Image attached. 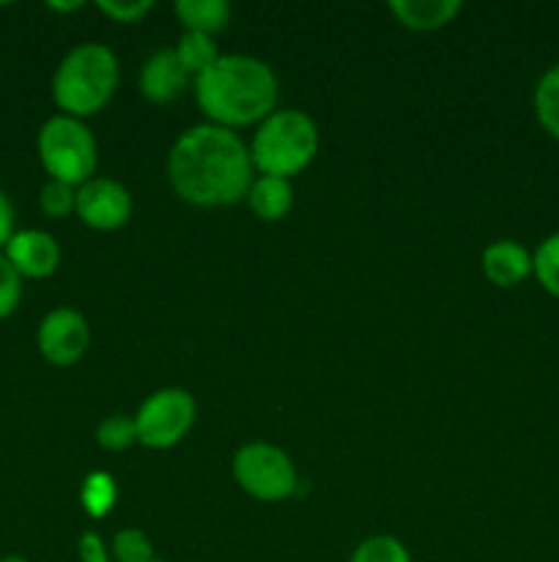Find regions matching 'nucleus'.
Masks as SVG:
<instances>
[{
  "mask_svg": "<svg viewBox=\"0 0 559 562\" xmlns=\"http://www.w3.org/2000/svg\"><path fill=\"white\" fill-rule=\"evenodd\" d=\"M255 179L250 146L236 132L195 124L181 132L168 154V181L184 203L223 209L244 201Z\"/></svg>",
  "mask_w": 559,
  "mask_h": 562,
  "instance_id": "nucleus-1",
  "label": "nucleus"
},
{
  "mask_svg": "<svg viewBox=\"0 0 559 562\" xmlns=\"http://www.w3.org/2000/svg\"><path fill=\"white\" fill-rule=\"evenodd\" d=\"M192 91L206 124L230 132L258 126L280 102L277 75L255 55H219L217 64L195 77Z\"/></svg>",
  "mask_w": 559,
  "mask_h": 562,
  "instance_id": "nucleus-2",
  "label": "nucleus"
},
{
  "mask_svg": "<svg viewBox=\"0 0 559 562\" xmlns=\"http://www.w3.org/2000/svg\"><path fill=\"white\" fill-rule=\"evenodd\" d=\"M118 58L107 44L82 42L60 58L53 75V102L71 119H91L113 99L118 88Z\"/></svg>",
  "mask_w": 559,
  "mask_h": 562,
  "instance_id": "nucleus-3",
  "label": "nucleus"
},
{
  "mask_svg": "<svg viewBox=\"0 0 559 562\" xmlns=\"http://www.w3.org/2000/svg\"><path fill=\"white\" fill-rule=\"evenodd\" d=\"M321 148V132L316 119L305 110L277 108L258 124L250 143L252 168L258 176L294 179L310 168Z\"/></svg>",
  "mask_w": 559,
  "mask_h": 562,
  "instance_id": "nucleus-4",
  "label": "nucleus"
},
{
  "mask_svg": "<svg viewBox=\"0 0 559 562\" xmlns=\"http://www.w3.org/2000/svg\"><path fill=\"white\" fill-rule=\"evenodd\" d=\"M36 151L49 179L82 187L96 176L99 146L85 121L64 113L49 115L38 130Z\"/></svg>",
  "mask_w": 559,
  "mask_h": 562,
  "instance_id": "nucleus-5",
  "label": "nucleus"
},
{
  "mask_svg": "<svg viewBox=\"0 0 559 562\" xmlns=\"http://www.w3.org/2000/svg\"><path fill=\"white\" fill-rule=\"evenodd\" d=\"M233 477L258 503H283L299 486L294 459L272 442H247L233 453Z\"/></svg>",
  "mask_w": 559,
  "mask_h": 562,
  "instance_id": "nucleus-6",
  "label": "nucleus"
},
{
  "mask_svg": "<svg viewBox=\"0 0 559 562\" xmlns=\"http://www.w3.org/2000/svg\"><path fill=\"white\" fill-rule=\"evenodd\" d=\"M197 417L192 393L181 387H162L148 395L135 412L137 445L148 450H170L184 442Z\"/></svg>",
  "mask_w": 559,
  "mask_h": 562,
  "instance_id": "nucleus-7",
  "label": "nucleus"
},
{
  "mask_svg": "<svg viewBox=\"0 0 559 562\" xmlns=\"http://www.w3.org/2000/svg\"><path fill=\"white\" fill-rule=\"evenodd\" d=\"M38 355L49 362V366L69 368L85 357L88 346H91V327L88 318L75 307H55L42 318L36 333Z\"/></svg>",
  "mask_w": 559,
  "mask_h": 562,
  "instance_id": "nucleus-8",
  "label": "nucleus"
},
{
  "mask_svg": "<svg viewBox=\"0 0 559 562\" xmlns=\"http://www.w3.org/2000/svg\"><path fill=\"white\" fill-rule=\"evenodd\" d=\"M75 214L91 231H118L132 220V195L121 181L110 176H93L77 187Z\"/></svg>",
  "mask_w": 559,
  "mask_h": 562,
  "instance_id": "nucleus-9",
  "label": "nucleus"
},
{
  "mask_svg": "<svg viewBox=\"0 0 559 562\" xmlns=\"http://www.w3.org/2000/svg\"><path fill=\"white\" fill-rule=\"evenodd\" d=\"M3 256L11 267L20 272L22 280H44L53 278L60 267V245L53 234L38 228L14 231L9 245L3 247Z\"/></svg>",
  "mask_w": 559,
  "mask_h": 562,
  "instance_id": "nucleus-10",
  "label": "nucleus"
},
{
  "mask_svg": "<svg viewBox=\"0 0 559 562\" xmlns=\"http://www.w3.org/2000/svg\"><path fill=\"white\" fill-rule=\"evenodd\" d=\"M190 82L192 77L186 75L181 60L175 58L173 47H162L148 55L140 66V75H137V88H140L142 99L153 104L175 102L190 88Z\"/></svg>",
  "mask_w": 559,
  "mask_h": 562,
  "instance_id": "nucleus-11",
  "label": "nucleus"
},
{
  "mask_svg": "<svg viewBox=\"0 0 559 562\" xmlns=\"http://www.w3.org/2000/svg\"><path fill=\"white\" fill-rule=\"evenodd\" d=\"M482 274L497 289H513L532 274V252L515 239H499L482 250Z\"/></svg>",
  "mask_w": 559,
  "mask_h": 562,
  "instance_id": "nucleus-12",
  "label": "nucleus"
},
{
  "mask_svg": "<svg viewBox=\"0 0 559 562\" xmlns=\"http://www.w3.org/2000/svg\"><path fill=\"white\" fill-rule=\"evenodd\" d=\"M387 9L409 31L427 33L458 20L464 3L460 0H389Z\"/></svg>",
  "mask_w": 559,
  "mask_h": 562,
  "instance_id": "nucleus-13",
  "label": "nucleus"
},
{
  "mask_svg": "<svg viewBox=\"0 0 559 562\" xmlns=\"http://www.w3.org/2000/svg\"><path fill=\"white\" fill-rule=\"evenodd\" d=\"M247 206L263 223H280L294 209V187L277 176H255L247 190Z\"/></svg>",
  "mask_w": 559,
  "mask_h": 562,
  "instance_id": "nucleus-14",
  "label": "nucleus"
},
{
  "mask_svg": "<svg viewBox=\"0 0 559 562\" xmlns=\"http://www.w3.org/2000/svg\"><path fill=\"white\" fill-rule=\"evenodd\" d=\"M175 16L184 25L186 33H203V36H217L230 22L228 0H179Z\"/></svg>",
  "mask_w": 559,
  "mask_h": 562,
  "instance_id": "nucleus-15",
  "label": "nucleus"
},
{
  "mask_svg": "<svg viewBox=\"0 0 559 562\" xmlns=\"http://www.w3.org/2000/svg\"><path fill=\"white\" fill-rule=\"evenodd\" d=\"M532 108H535L537 124L546 130L548 137L559 143V64L548 66L540 80L535 82Z\"/></svg>",
  "mask_w": 559,
  "mask_h": 562,
  "instance_id": "nucleus-16",
  "label": "nucleus"
},
{
  "mask_svg": "<svg viewBox=\"0 0 559 562\" xmlns=\"http://www.w3.org/2000/svg\"><path fill=\"white\" fill-rule=\"evenodd\" d=\"M175 58L181 60V66L186 69V75L192 77H201L208 66L217 64L219 58V49L214 44V36H203V33H181L179 44H175Z\"/></svg>",
  "mask_w": 559,
  "mask_h": 562,
  "instance_id": "nucleus-17",
  "label": "nucleus"
},
{
  "mask_svg": "<svg viewBox=\"0 0 559 562\" xmlns=\"http://www.w3.org/2000/svg\"><path fill=\"white\" fill-rule=\"evenodd\" d=\"M118 503V486L110 472H91L80 486V505L91 519H104Z\"/></svg>",
  "mask_w": 559,
  "mask_h": 562,
  "instance_id": "nucleus-18",
  "label": "nucleus"
},
{
  "mask_svg": "<svg viewBox=\"0 0 559 562\" xmlns=\"http://www.w3.org/2000/svg\"><path fill=\"white\" fill-rule=\"evenodd\" d=\"M532 274L543 285L546 294L559 300V231L546 236L532 252Z\"/></svg>",
  "mask_w": 559,
  "mask_h": 562,
  "instance_id": "nucleus-19",
  "label": "nucleus"
},
{
  "mask_svg": "<svg viewBox=\"0 0 559 562\" xmlns=\"http://www.w3.org/2000/svg\"><path fill=\"white\" fill-rule=\"evenodd\" d=\"M96 445L110 453H124L137 445L135 415H110L96 426Z\"/></svg>",
  "mask_w": 559,
  "mask_h": 562,
  "instance_id": "nucleus-20",
  "label": "nucleus"
},
{
  "mask_svg": "<svg viewBox=\"0 0 559 562\" xmlns=\"http://www.w3.org/2000/svg\"><path fill=\"white\" fill-rule=\"evenodd\" d=\"M349 562H411V552L395 536H370L351 552Z\"/></svg>",
  "mask_w": 559,
  "mask_h": 562,
  "instance_id": "nucleus-21",
  "label": "nucleus"
},
{
  "mask_svg": "<svg viewBox=\"0 0 559 562\" xmlns=\"http://www.w3.org/2000/svg\"><path fill=\"white\" fill-rule=\"evenodd\" d=\"M110 554H113V562H151L157 558L151 538L137 530V527H126V530L115 532L113 543H110Z\"/></svg>",
  "mask_w": 559,
  "mask_h": 562,
  "instance_id": "nucleus-22",
  "label": "nucleus"
},
{
  "mask_svg": "<svg viewBox=\"0 0 559 562\" xmlns=\"http://www.w3.org/2000/svg\"><path fill=\"white\" fill-rule=\"evenodd\" d=\"M38 206H42V212L53 220L69 217L77 209V187L47 179L44 181L42 192H38Z\"/></svg>",
  "mask_w": 559,
  "mask_h": 562,
  "instance_id": "nucleus-23",
  "label": "nucleus"
},
{
  "mask_svg": "<svg viewBox=\"0 0 559 562\" xmlns=\"http://www.w3.org/2000/svg\"><path fill=\"white\" fill-rule=\"evenodd\" d=\"M22 302V278L9 258L0 252V322L14 316Z\"/></svg>",
  "mask_w": 559,
  "mask_h": 562,
  "instance_id": "nucleus-24",
  "label": "nucleus"
},
{
  "mask_svg": "<svg viewBox=\"0 0 559 562\" xmlns=\"http://www.w3.org/2000/svg\"><path fill=\"white\" fill-rule=\"evenodd\" d=\"M96 9L107 20L121 22V25H135L153 9V3L151 0H99Z\"/></svg>",
  "mask_w": 559,
  "mask_h": 562,
  "instance_id": "nucleus-25",
  "label": "nucleus"
},
{
  "mask_svg": "<svg viewBox=\"0 0 559 562\" xmlns=\"http://www.w3.org/2000/svg\"><path fill=\"white\" fill-rule=\"evenodd\" d=\"M77 558H80V562H113L110 547L104 543V538L93 530L82 532L80 536V541H77Z\"/></svg>",
  "mask_w": 559,
  "mask_h": 562,
  "instance_id": "nucleus-26",
  "label": "nucleus"
},
{
  "mask_svg": "<svg viewBox=\"0 0 559 562\" xmlns=\"http://www.w3.org/2000/svg\"><path fill=\"white\" fill-rule=\"evenodd\" d=\"M14 206H11L9 195L0 190V250L9 245V239L14 236Z\"/></svg>",
  "mask_w": 559,
  "mask_h": 562,
  "instance_id": "nucleus-27",
  "label": "nucleus"
},
{
  "mask_svg": "<svg viewBox=\"0 0 559 562\" xmlns=\"http://www.w3.org/2000/svg\"><path fill=\"white\" fill-rule=\"evenodd\" d=\"M49 9H55V11H75V9H80V3H49Z\"/></svg>",
  "mask_w": 559,
  "mask_h": 562,
  "instance_id": "nucleus-28",
  "label": "nucleus"
},
{
  "mask_svg": "<svg viewBox=\"0 0 559 562\" xmlns=\"http://www.w3.org/2000/svg\"><path fill=\"white\" fill-rule=\"evenodd\" d=\"M0 562H27V560L20 558V554H3V558H0Z\"/></svg>",
  "mask_w": 559,
  "mask_h": 562,
  "instance_id": "nucleus-29",
  "label": "nucleus"
},
{
  "mask_svg": "<svg viewBox=\"0 0 559 562\" xmlns=\"http://www.w3.org/2000/svg\"><path fill=\"white\" fill-rule=\"evenodd\" d=\"M151 562H164V560H159V558H153V560H151Z\"/></svg>",
  "mask_w": 559,
  "mask_h": 562,
  "instance_id": "nucleus-30",
  "label": "nucleus"
}]
</instances>
